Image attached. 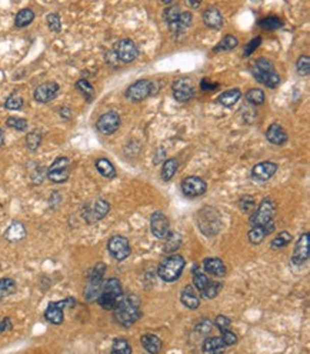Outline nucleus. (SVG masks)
<instances>
[{
    "instance_id": "7",
    "label": "nucleus",
    "mask_w": 310,
    "mask_h": 354,
    "mask_svg": "<svg viewBox=\"0 0 310 354\" xmlns=\"http://www.w3.org/2000/svg\"><path fill=\"white\" fill-rule=\"evenodd\" d=\"M106 271V266L105 263H97L90 275H89V282H87L86 289H85V298L87 302H93L97 300V297L100 294L101 286H103V276Z\"/></svg>"
},
{
    "instance_id": "6",
    "label": "nucleus",
    "mask_w": 310,
    "mask_h": 354,
    "mask_svg": "<svg viewBox=\"0 0 310 354\" xmlns=\"http://www.w3.org/2000/svg\"><path fill=\"white\" fill-rule=\"evenodd\" d=\"M76 306V300L73 297H66L60 302H50L49 306L44 310V318L50 323V324L60 325L65 321V309H72Z\"/></svg>"
},
{
    "instance_id": "53",
    "label": "nucleus",
    "mask_w": 310,
    "mask_h": 354,
    "mask_svg": "<svg viewBox=\"0 0 310 354\" xmlns=\"http://www.w3.org/2000/svg\"><path fill=\"white\" fill-rule=\"evenodd\" d=\"M180 13L182 12L180 9H179V6H170V8H167L166 10H165V20L167 22V24L174 22V20L179 17Z\"/></svg>"
},
{
    "instance_id": "3",
    "label": "nucleus",
    "mask_w": 310,
    "mask_h": 354,
    "mask_svg": "<svg viewBox=\"0 0 310 354\" xmlns=\"http://www.w3.org/2000/svg\"><path fill=\"white\" fill-rule=\"evenodd\" d=\"M186 266V261L180 254H172L162 261L158 267V276L163 282L173 283L179 280Z\"/></svg>"
},
{
    "instance_id": "47",
    "label": "nucleus",
    "mask_w": 310,
    "mask_h": 354,
    "mask_svg": "<svg viewBox=\"0 0 310 354\" xmlns=\"http://www.w3.org/2000/svg\"><path fill=\"white\" fill-rule=\"evenodd\" d=\"M252 69H254V70H259V72H274L273 63L266 58L257 59V60H256V62L252 65Z\"/></svg>"
},
{
    "instance_id": "28",
    "label": "nucleus",
    "mask_w": 310,
    "mask_h": 354,
    "mask_svg": "<svg viewBox=\"0 0 310 354\" xmlns=\"http://www.w3.org/2000/svg\"><path fill=\"white\" fill-rule=\"evenodd\" d=\"M202 350L204 354H223L226 346L222 337H208L203 341Z\"/></svg>"
},
{
    "instance_id": "9",
    "label": "nucleus",
    "mask_w": 310,
    "mask_h": 354,
    "mask_svg": "<svg viewBox=\"0 0 310 354\" xmlns=\"http://www.w3.org/2000/svg\"><path fill=\"white\" fill-rule=\"evenodd\" d=\"M110 211V204L105 199H96L93 202L87 203L82 209V216L85 219V222L89 224L96 223L101 219L108 216Z\"/></svg>"
},
{
    "instance_id": "58",
    "label": "nucleus",
    "mask_w": 310,
    "mask_h": 354,
    "mask_svg": "<svg viewBox=\"0 0 310 354\" xmlns=\"http://www.w3.org/2000/svg\"><path fill=\"white\" fill-rule=\"evenodd\" d=\"M188 5L189 6H192V8H199V6H200V2H199V0H188Z\"/></svg>"
},
{
    "instance_id": "10",
    "label": "nucleus",
    "mask_w": 310,
    "mask_h": 354,
    "mask_svg": "<svg viewBox=\"0 0 310 354\" xmlns=\"http://www.w3.org/2000/svg\"><path fill=\"white\" fill-rule=\"evenodd\" d=\"M69 167H70V160L60 156L51 163L50 167L47 169V177L53 183H65L69 179Z\"/></svg>"
},
{
    "instance_id": "35",
    "label": "nucleus",
    "mask_w": 310,
    "mask_h": 354,
    "mask_svg": "<svg viewBox=\"0 0 310 354\" xmlns=\"http://www.w3.org/2000/svg\"><path fill=\"white\" fill-rule=\"evenodd\" d=\"M293 240V237H292V234L289 233V231L283 230L280 231L276 237H274L273 240H272V243H270V247L273 249V250H280V249H283V247H286Z\"/></svg>"
},
{
    "instance_id": "41",
    "label": "nucleus",
    "mask_w": 310,
    "mask_h": 354,
    "mask_svg": "<svg viewBox=\"0 0 310 354\" xmlns=\"http://www.w3.org/2000/svg\"><path fill=\"white\" fill-rule=\"evenodd\" d=\"M265 93H263V90H260V89H250L247 93H246V100L249 101V103H252V104H254V106H260V104H263L265 103Z\"/></svg>"
},
{
    "instance_id": "25",
    "label": "nucleus",
    "mask_w": 310,
    "mask_h": 354,
    "mask_svg": "<svg viewBox=\"0 0 310 354\" xmlns=\"http://www.w3.org/2000/svg\"><path fill=\"white\" fill-rule=\"evenodd\" d=\"M203 22L208 28L212 29H220L223 26V15L220 13V10L216 8H208L203 13Z\"/></svg>"
},
{
    "instance_id": "29",
    "label": "nucleus",
    "mask_w": 310,
    "mask_h": 354,
    "mask_svg": "<svg viewBox=\"0 0 310 354\" xmlns=\"http://www.w3.org/2000/svg\"><path fill=\"white\" fill-rule=\"evenodd\" d=\"M240 97H242V92L239 89H230L227 92H223V93L219 94L217 101L222 106H224V107H233L238 103Z\"/></svg>"
},
{
    "instance_id": "42",
    "label": "nucleus",
    "mask_w": 310,
    "mask_h": 354,
    "mask_svg": "<svg viewBox=\"0 0 310 354\" xmlns=\"http://www.w3.org/2000/svg\"><path fill=\"white\" fill-rule=\"evenodd\" d=\"M42 145V134L39 131H30L26 136V146L30 152H36L39 146Z\"/></svg>"
},
{
    "instance_id": "39",
    "label": "nucleus",
    "mask_w": 310,
    "mask_h": 354,
    "mask_svg": "<svg viewBox=\"0 0 310 354\" xmlns=\"http://www.w3.org/2000/svg\"><path fill=\"white\" fill-rule=\"evenodd\" d=\"M76 89H77L80 93L86 97L87 101H90L92 99H93L94 89H93V86H92V85L87 81V80H85V79L77 80V81H76Z\"/></svg>"
},
{
    "instance_id": "50",
    "label": "nucleus",
    "mask_w": 310,
    "mask_h": 354,
    "mask_svg": "<svg viewBox=\"0 0 310 354\" xmlns=\"http://www.w3.org/2000/svg\"><path fill=\"white\" fill-rule=\"evenodd\" d=\"M239 206H240L242 211H245V213H252L256 210V203H254V199L252 196H243L239 202Z\"/></svg>"
},
{
    "instance_id": "11",
    "label": "nucleus",
    "mask_w": 310,
    "mask_h": 354,
    "mask_svg": "<svg viewBox=\"0 0 310 354\" xmlns=\"http://www.w3.org/2000/svg\"><path fill=\"white\" fill-rule=\"evenodd\" d=\"M108 250L109 253H110V256L119 261L127 259L130 256V253H132L129 240L126 239V237H123V236H119V234L109 239Z\"/></svg>"
},
{
    "instance_id": "22",
    "label": "nucleus",
    "mask_w": 310,
    "mask_h": 354,
    "mask_svg": "<svg viewBox=\"0 0 310 354\" xmlns=\"http://www.w3.org/2000/svg\"><path fill=\"white\" fill-rule=\"evenodd\" d=\"M266 139L274 146H281L288 142V133L281 127L280 124L273 123L269 126L266 131Z\"/></svg>"
},
{
    "instance_id": "60",
    "label": "nucleus",
    "mask_w": 310,
    "mask_h": 354,
    "mask_svg": "<svg viewBox=\"0 0 310 354\" xmlns=\"http://www.w3.org/2000/svg\"><path fill=\"white\" fill-rule=\"evenodd\" d=\"M110 354H119V353H115V351H112V353H110Z\"/></svg>"
},
{
    "instance_id": "57",
    "label": "nucleus",
    "mask_w": 310,
    "mask_h": 354,
    "mask_svg": "<svg viewBox=\"0 0 310 354\" xmlns=\"http://www.w3.org/2000/svg\"><path fill=\"white\" fill-rule=\"evenodd\" d=\"M219 85L217 83H213V81H209L208 79H203L200 81V89L204 90V92H212V90H216Z\"/></svg>"
},
{
    "instance_id": "8",
    "label": "nucleus",
    "mask_w": 310,
    "mask_h": 354,
    "mask_svg": "<svg viewBox=\"0 0 310 354\" xmlns=\"http://www.w3.org/2000/svg\"><path fill=\"white\" fill-rule=\"evenodd\" d=\"M159 83L150 80H137L126 90L127 99L132 101H142L149 96H153L159 92Z\"/></svg>"
},
{
    "instance_id": "36",
    "label": "nucleus",
    "mask_w": 310,
    "mask_h": 354,
    "mask_svg": "<svg viewBox=\"0 0 310 354\" xmlns=\"http://www.w3.org/2000/svg\"><path fill=\"white\" fill-rule=\"evenodd\" d=\"M182 246V236L179 233H174V231H170L169 236L166 237V246H165V250L167 253H174L179 247Z\"/></svg>"
},
{
    "instance_id": "1",
    "label": "nucleus",
    "mask_w": 310,
    "mask_h": 354,
    "mask_svg": "<svg viewBox=\"0 0 310 354\" xmlns=\"http://www.w3.org/2000/svg\"><path fill=\"white\" fill-rule=\"evenodd\" d=\"M112 311H113V318H115L116 323L123 325V327L133 325L139 318L142 317L140 300L136 294L123 296Z\"/></svg>"
},
{
    "instance_id": "55",
    "label": "nucleus",
    "mask_w": 310,
    "mask_h": 354,
    "mask_svg": "<svg viewBox=\"0 0 310 354\" xmlns=\"http://www.w3.org/2000/svg\"><path fill=\"white\" fill-rule=\"evenodd\" d=\"M260 43H262V37H260V36L252 39V40H250L249 43L246 44L245 56H250L253 51H254V50H256V49H257V47H259Z\"/></svg>"
},
{
    "instance_id": "27",
    "label": "nucleus",
    "mask_w": 310,
    "mask_h": 354,
    "mask_svg": "<svg viewBox=\"0 0 310 354\" xmlns=\"http://www.w3.org/2000/svg\"><path fill=\"white\" fill-rule=\"evenodd\" d=\"M26 237V227L20 222H13L5 231V239L12 243L20 241Z\"/></svg>"
},
{
    "instance_id": "14",
    "label": "nucleus",
    "mask_w": 310,
    "mask_h": 354,
    "mask_svg": "<svg viewBox=\"0 0 310 354\" xmlns=\"http://www.w3.org/2000/svg\"><path fill=\"white\" fill-rule=\"evenodd\" d=\"M120 116L116 112H106L99 117V120L96 122V129L100 131L101 134H113L115 131L119 130L120 127Z\"/></svg>"
},
{
    "instance_id": "32",
    "label": "nucleus",
    "mask_w": 310,
    "mask_h": 354,
    "mask_svg": "<svg viewBox=\"0 0 310 354\" xmlns=\"http://www.w3.org/2000/svg\"><path fill=\"white\" fill-rule=\"evenodd\" d=\"M35 20V12L32 9L26 8L22 9L15 17V26L16 28H26L30 23Z\"/></svg>"
},
{
    "instance_id": "49",
    "label": "nucleus",
    "mask_w": 310,
    "mask_h": 354,
    "mask_svg": "<svg viewBox=\"0 0 310 354\" xmlns=\"http://www.w3.org/2000/svg\"><path fill=\"white\" fill-rule=\"evenodd\" d=\"M296 69L300 76H307L310 73V59L309 56H300L296 62Z\"/></svg>"
},
{
    "instance_id": "13",
    "label": "nucleus",
    "mask_w": 310,
    "mask_h": 354,
    "mask_svg": "<svg viewBox=\"0 0 310 354\" xmlns=\"http://www.w3.org/2000/svg\"><path fill=\"white\" fill-rule=\"evenodd\" d=\"M174 99L177 101H189L195 97V85L193 81L188 77H179L173 81L172 85Z\"/></svg>"
},
{
    "instance_id": "20",
    "label": "nucleus",
    "mask_w": 310,
    "mask_h": 354,
    "mask_svg": "<svg viewBox=\"0 0 310 354\" xmlns=\"http://www.w3.org/2000/svg\"><path fill=\"white\" fill-rule=\"evenodd\" d=\"M203 268H204V271L208 275L217 277V279H222L227 273V268H226V264L223 263V260H220L217 257L204 259L203 260Z\"/></svg>"
},
{
    "instance_id": "5",
    "label": "nucleus",
    "mask_w": 310,
    "mask_h": 354,
    "mask_svg": "<svg viewBox=\"0 0 310 354\" xmlns=\"http://www.w3.org/2000/svg\"><path fill=\"white\" fill-rule=\"evenodd\" d=\"M197 226L204 236L208 237L216 236L222 229V222H220V216L217 210L210 206H206L204 209L200 210L197 213Z\"/></svg>"
},
{
    "instance_id": "30",
    "label": "nucleus",
    "mask_w": 310,
    "mask_h": 354,
    "mask_svg": "<svg viewBox=\"0 0 310 354\" xmlns=\"http://www.w3.org/2000/svg\"><path fill=\"white\" fill-rule=\"evenodd\" d=\"M94 166L97 169V172L106 177V179H113L116 177V169L112 165V161H109L108 159H97L94 161Z\"/></svg>"
},
{
    "instance_id": "43",
    "label": "nucleus",
    "mask_w": 310,
    "mask_h": 354,
    "mask_svg": "<svg viewBox=\"0 0 310 354\" xmlns=\"http://www.w3.org/2000/svg\"><path fill=\"white\" fill-rule=\"evenodd\" d=\"M112 351L119 354H132V346L126 339H116L112 346Z\"/></svg>"
},
{
    "instance_id": "2",
    "label": "nucleus",
    "mask_w": 310,
    "mask_h": 354,
    "mask_svg": "<svg viewBox=\"0 0 310 354\" xmlns=\"http://www.w3.org/2000/svg\"><path fill=\"white\" fill-rule=\"evenodd\" d=\"M123 297L122 283L119 279H109L108 282L101 286V291L97 297V303L105 310H113L116 304L120 302Z\"/></svg>"
},
{
    "instance_id": "40",
    "label": "nucleus",
    "mask_w": 310,
    "mask_h": 354,
    "mask_svg": "<svg viewBox=\"0 0 310 354\" xmlns=\"http://www.w3.org/2000/svg\"><path fill=\"white\" fill-rule=\"evenodd\" d=\"M222 287H223V284H222V283L210 280V283L208 284V287L200 293V296L204 297V298H209V300H212V298H215V297L220 293Z\"/></svg>"
},
{
    "instance_id": "45",
    "label": "nucleus",
    "mask_w": 310,
    "mask_h": 354,
    "mask_svg": "<svg viewBox=\"0 0 310 354\" xmlns=\"http://www.w3.org/2000/svg\"><path fill=\"white\" fill-rule=\"evenodd\" d=\"M210 283V279L204 273H200V271H195L193 275V286L196 289L199 290V293H202L203 290L208 287V284Z\"/></svg>"
},
{
    "instance_id": "48",
    "label": "nucleus",
    "mask_w": 310,
    "mask_h": 354,
    "mask_svg": "<svg viewBox=\"0 0 310 354\" xmlns=\"http://www.w3.org/2000/svg\"><path fill=\"white\" fill-rule=\"evenodd\" d=\"M6 124H8V127H12V129L19 131L28 130V126H29L28 120L20 119V117H9L8 120H6Z\"/></svg>"
},
{
    "instance_id": "44",
    "label": "nucleus",
    "mask_w": 310,
    "mask_h": 354,
    "mask_svg": "<svg viewBox=\"0 0 310 354\" xmlns=\"http://www.w3.org/2000/svg\"><path fill=\"white\" fill-rule=\"evenodd\" d=\"M24 104V100H23L22 96L19 94H10L6 101H5V107L8 110H20Z\"/></svg>"
},
{
    "instance_id": "4",
    "label": "nucleus",
    "mask_w": 310,
    "mask_h": 354,
    "mask_svg": "<svg viewBox=\"0 0 310 354\" xmlns=\"http://www.w3.org/2000/svg\"><path fill=\"white\" fill-rule=\"evenodd\" d=\"M274 202L272 199H263L260 204L256 207V210L253 211V214L250 216V224L252 226H262L266 227L267 230H274Z\"/></svg>"
},
{
    "instance_id": "16",
    "label": "nucleus",
    "mask_w": 310,
    "mask_h": 354,
    "mask_svg": "<svg viewBox=\"0 0 310 354\" xmlns=\"http://www.w3.org/2000/svg\"><path fill=\"white\" fill-rule=\"evenodd\" d=\"M151 234L158 239H166L170 233V222L165 213L154 211L150 217Z\"/></svg>"
},
{
    "instance_id": "24",
    "label": "nucleus",
    "mask_w": 310,
    "mask_h": 354,
    "mask_svg": "<svg viewBox=\"0 0 310 354\" xmlns=\"http://www.w3.org/2000/svg\"><path fill=\"white\" fill-rule=\"evenodd\" d=\"M252 74L254 76V79L269 89H276L280 85V76L276 73V70L274 72H259V70L252 69Z\"/></svg>"
},
{
    "instance_id": "26",
    "label": "nucleus",
    "mask_w": 310,
    "mask_h": 354,
    "mask_svg": "<svg viewBox=\"0 0 310 354\" xmlns=\"http://www.w3.org/2000/svg\"><path fill=\"white\" fill-rule=\"evenodd\" d=\"M192 20H193V15L190 12H182L179 17L174 22L169 23L167 26L173 35H180L182 32H185L192 24Z\"/></svg>"
},
{
    "instance_id": "34",
    "label": "nucleus",
    "mask_w": 310,
    "mask_h": 354,
    "mask_svg": "<svg viewBox=\"0 0 310 354\" xmlns=\"http://www.w3.org/2000/svg\"><path fill=\"white\" fill-rule=\"evenodd\" d=\"M16 291V282L10 277L0 279V300H5L6 297L12 296Z\"/></svg>"
},
{
    "instance_id": "17",
    "label": "nucleus",
    "mask_w": 310,
    "mask_h": 354,
    "mask_svg": "<svg viewBox=\"0 0 310 354\" xmlns=\"http://www.w3.org/2000/svg\"><path fill=\"white\" fill-rule=\"evenodd\" d=\"M309 233H303L296 243L295 252L292 256V263L295 266H303L309 260Z\"/></svg>"
},
{
    "instance_id": "51",
    "label": "nucleus",
    "mask_w": 310,
    "mask_h": 354,
    "mask_svg": "<svg viewBox=\"0 0 310 354\" xmlns=\"http://www.w3.org/2000/svg\"><path fill=\"white\" fill-rule=\"evenodd\" d=\"M46 20H47L49 29H50L51 32H56V33H58V32L62 30V20H60V16H59L58 13H50V15H47Z\"/></svg>"
},
{
    "instance_id": "12",
    "label": "nucleus",
    "mask_w": 310,
    "mask_h": 354,
    "mask_svg": "<svg viewBox=\"0 0 310 354\" xmlns=\"http://www.w3.org/2000/svg\"><path fill=\"white\" fill-rule=\"evenodd\" d=\"M115 55L119 62L132 63L137 59L139 50H137L135 42H132L130 39H122L115 44Z\"/></svg>"
},
{
    "instance_id": "19",
    "label": "nucleus",
    "mask_w": 310,
    "mask_h": 354,
    "mask_svg": "<svg viewBox=\"0 0 310 354\" xmlns=\"http://www.w3.org/2000/svg\"><path fill=\"white\" fill-rule=\"evenodd\" d=\"M279 166L273 161H262L252 169V177L256 181H267L277 172Z\"/></svg>"
},
{
    "instance_id": "23",
    "label": "nucleus",
    "mask_w": 310,
    "mask_h": 354,
    "mask_svg": "<svg viewBox=\"0 0 310 354\" xmlns=\"http://www.w3.org/2000/svg\"><path fill=\"white\" fill-rule=\"evenodd\" d=\"M140 344L149 354H159L162 351V347H163L162 340L156 334H151V333H146L140 337Z\"/></svg>"
},
{
    "instance_id": "56",
    "label": "nucleus",
    "mask_w": 310,
    "mask_h": 354,
    "mask_svg": "<svg viewBox=\"0 0 310 354\" xmlns=\"http://www.w3.org/2000/svg\"><path fill=\"white\" fill-rule=\"evenodd\" d=\"M10 330H13V323H12L10 317L2 318V320H0V334L10 332Z\"/></svg>"
},
{
    "instance_id": "46",
    "label": "nucleus",
    "mask_w": 310,
    "mask_h": 354,
    "mask_svg": "<svg viewBox=\"0 0 310 354\" xmlns=\"http://www.w3.org/2000/svg\"><path fill=\"white\" fill-rule=\"evenodd\" d=\"M213 327H215V324H213L212 320H209V318H202V320L197 321L195 330L196 333H199V334H202V336H208L209 333H212Z\"/></svg>"
},
{
    "instance_id": "18",
    "label": "nucleus",
    "mask_w": 310,
    "mask_h": 354,
    "mask_svg": "<svg viewBox=\"0 0 310 354\" xmlns=\"http://www.w3.org/2000/svg\"><path fill=\"white\" fill-rule=\"evenodd\" d=\"M59 93V85L56 81H46L43 85L37 86L33 92L35 100L39 103H49Z\"/></svg>"
},
{
    "instance_id": "37",
    "label": "nucleus",
    "mask_w": 310,
    "mask_h": 354,
    "mask_svg": "<svg viewBox=\"0 0 310 354\" xmlns=\"http://www.w3.org/2000/svg\"><path fill=\"white\" fill-rule=\"evenodd\" d=\"M259 26L265 30H276L280 29L283 26V22L277 16H267V17H263L262 20H259Z\"/></svg>"
},
{
    "instance_id": "15",
    "label": "nucleus",
    "mask_w": 310,
    "mask_h": 354,
    "mask_svg": "<svg viewBox=\"0 0 310 354\" xmlns=\"http://www.w3.org/2000/svg\"><path fill=\"white\" fill-rule=\"evenodd\" d=\"M180 187L185 196L199 197V196H203L206 193L208 184H206V181L200 179V177H197V176H189V177L182 180Z\"/></svg>"
},
{
    "instance_id": "52",
    "label": "nucleus",
    "mask_w": 310,
    "mask_h": 354,
    "mask_svg": "<svg viewBox=\"0 0 310 354\" xmlns=\"http://www.w3.org/2000/svg\"><path fill=\"white\" fill-rule=\"evenodd\" d=\"M222 340H223L224 346L226 347L235 346V344L238 343V336L227 329V330H222Z\"/></svg>"
},
{
    "instance_id": "38",
    "label": "nucleus",
    "mask_w": 310,
    "mask_h": 354,
    "mask_svg": "<svg viewBox=\"0 0 310 354\" xmlns=\"http://www.w3.org/2000/svg\"><path fill=\"white\" fill-rule=\"evenodd\" d=\"M238 44H239V40L236 39V36H233V35H226V36L220 40V43L217 44L216 47H215V51L233 50Z\"/></svg>"
},
{
    "instance_id": "31",
    "label": "nucleus",
    "mask_w": 310,
    "mask_h": 354,
    "mask_svg": "<svg viewBox=\"0 0 310 354\" xmlns=\"http://www.w3.org/2000/svg\"><path fill=\"white\" fill-rule=\"evenodd\" d=\"M272 231L267 230L266 227H262V226H252L250 231L247 233V237H249V241L253 243V244H260L263 240L266 239V236H269Z\"/></svg>"
},
{
    "instance_id": "21",
    "label": "nucleus",
    "mask_w": 310,
    "mask_h": 354,
    "mask_svg": "<svg viewBox=\"0 0 310 354\" xmlns=\"http://www.w3.org/2000/svg\"><path fill=\"white\" fill-rule=\"evenodd\" d=\"M180 302L185 307H188L189 310H196L200 306V296L196 293L195 286L188 284L185 286V289L180 293Z\"/></svg>"
},
{
    "instance_id": "33",
    "label": "nucleus",
    "mask_w": 310,
    "mask_h": 354,
    "mask_svg": "<svg viewBox=\"0 0 310 354\" xmlns=\"http://www.w3.org/2000/svg\"><path fill=\"white\" fill-rule=\"evenodd\" d=\"M179 169V161L176 159H169L165 160L163 163V167H162V179L165 181L172 180L174 177V174Z\"/></svg>"
},
{
    "instance_id": "54",
    "label": "nucleus",
    "mask_w": 310,
    "mask_h": 354,
    "mask_svg": "<svg viewBox=\"0 0 310 354\" xmlns=\"http://www.w3.org/2000/svg\"><path fill=\"white\" fill-rule=\"evenodd\" d=\"M213 324L216 325L217 329L222 332V330H227L229 327H230L231 324V320L227 316H223V314H220V316H217L216 318H215V321H213Z\"/></svg>"
},
{
    "instance_id": "59",
    "label": "nucleus",
    "mask_w": 310,
    "mask_h": 354,
    "mask_svg": "<svg viewBox=\"0 0 310 354\" xmlns=\"http://www.w3.org/2000/svg\"><path fill=\"white\" fill-rule=\"evenodd\" d=\"M5 145V134H3V130L0 129V147Z\"/></svg>"
}]
</instances>
